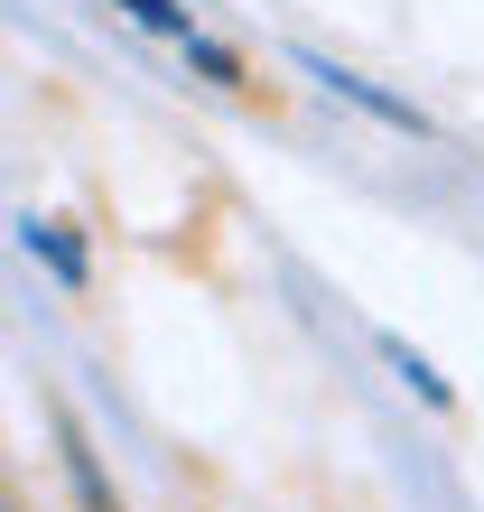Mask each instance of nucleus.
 <instances>
[{
    "label": "nucleus",
    "instance_id": "3",
    "mask_svg": "<svg viewBox=\"0 0 484 512\" xmlns=\"http://www.w3.org/2000/svg\"><path fill=\"white\" fill-rule=\"evenodd\" d=\"M28 252H47V261H56V280H84V252L66 243V224H28Z\"/></svg>",
    "mask_w": 484,
    "mask_h": 512
},
{
    "label": "nucleus",
    "instance_id": "1",
    "mask_svg": "<svg viewBox=\"0 0 484 512\" xmlns=\"http://www.w3.org/2000/svg\"><path fill=\"white\" fill-rule=\"evenodd\" d=\"M56 447H66V485H75V512H121V494L103 485V457L84 447L75 419H56Z\"/></svg>",
    "mask_w": 484,
    "mask_h": 512
},
{
    "label": "nucleus",
    "instance_id": "4",
    "mask_svg": "<svg viewBox=\"0 0 484 512\" xmlns=\"http://www.w3.org/2000/svg\"><path fill=\"white\" fill-rule=\"evenodd\" d=\"M187 66H196V75H215V84H242V56L215 47V38H187Z\"/></svg>",
    "mask_w": 484,
    "mask_h": 512
},
{
    "label": "nucleus",
    "instance_id": "2",
    "mask_svg": "<svg viewBox=\"0 0 484 512\" xmlns=\"http://www.w3.org/2000/svg\"><path fill=\"white\" fill-rule=\"evenodd\" d=\"M121 10H131L140 28H159V38H177V47H187V38H196V19H187V10H177V0H121Z\"/></svg>",
    "mask_w": 484,
    "mask_h": 512
},
{
    "label": "nucleus",
    "instance_id": "5",
    "mask_svg": "<svg viewBox=\"0 0 484 512\" xmlns=\"http://www.w3.org/2000/svg\"><path fill=\"white\" fill-rule=\"evenodd\" d=\"M382 354H391V364H401V373H410V391H419V401H429V410H447V382H438L429 364H419V354H410V345H382Z\"/></svg>",
    "mask_w": 484,
    "mask_h": 512
}]
</instances>
